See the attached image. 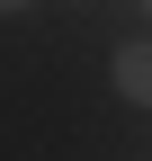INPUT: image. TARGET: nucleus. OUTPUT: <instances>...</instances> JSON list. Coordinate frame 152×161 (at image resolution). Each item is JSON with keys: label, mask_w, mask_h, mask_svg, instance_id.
Returning <instances> with one entry per match:
<instances>
[{"label": "nucleus", "mask_w": 152, "mask_h": 161, "mask_svg": "<svg viewBox=\"0 0 152 161\" xmlns=\"http://www.w3.org/2000/svg\"><path fill=\"white\" fill-rule=\"evenodd\" d=\"M117 98L152 108V45H117Z\"/></svg>", "instance_id": "f257e3e1"}, {"label": "nucleus", "mask_w": 152, "mask_h": 161, "mask_svg": "<svg viewBox=\"0 0 152 161\" xmlns=\"http://www.w3.org/2000/svg\"><path fill=\"white\" fill-rule=\"evenodd\" d=\"M0 9H27V0H0Z\"/></svg>", "instance_id": "f03ea898"}, {"label": "nucleus", "mask_w": 152, "mask_h": 161, "mask_svg": "<svg viewBox=\"0 0 152 161\" xmlns=\"http://www.w3.org/2000/svg\"><path fill=\"white\" fill-rule=\"evenodd\" d=\"M143 9H152V0H143Z\"/></svg>", "instance_id": "7ed1b4c3"}]
</instances>
